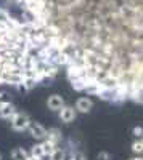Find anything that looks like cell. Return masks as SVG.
Returning a JSON list of instances; mask_svg holds the SVG:
<instances>
[{"mask_svg": "<svg viewBox=\"0 0 143 160\" xmlns=\"http://www.w3.org/2000/svg\"><path fill=\"white\" fill-rule=\"evenodd\" d=\"M28 131H29V135H31L35 141H44V139H47V128H45L42 123L35 122V120H32V122H31Z\"/></svg>", "mask_w": 143, "mask_h": 160, "instance_id": "3", "label": "cell"}, {"mask_svg": "<svg viewBox=\"0 0 143 160\" xmlns=\"http://www.w3.org/2000/svg\"><path fill=\"white\" fill-rule=\"evenodd\" d=\"M31 122H32V120H31L29 114L19 112V111H18L15 115L10 118V127L15 130V131H28Z\"/></svg>", "mask_w": 143, "mask_h": 160, "instance_id": "1", "label": "cell"}, {"mask_svg": "<svg viewBox=\"0 0 143 160\" xmlns=\"http://www.w3.org/2000/svg\"><path fill=\"white\" fill-rule=\"evenodd\" d=\"M28 160H42V158H39V157H34V155H29Z\"/></svg>", "mask_w": 143, "mask_h": 160, "instance_id": "22", "label": "cell"}, {"mask_svg": "<svg viewBox=\"0 0 143 160\" xmlns=\"http://www.w3.org/2000/svg\"><path fill=\"white\" fill-rule=\"evenodd\" d=\"M129 160H143V155H134V157H130Z\"/></svg>", "mask_w": 143, "mask_h": 160, "instance_id": "21", "label": "cell"}, {"mask_svg": "<svg viewBox=\"0 0 143 160\" xmlns=\"http://www.w3.org/2000/svg\"><path fill=\"white\" fill-rule=\"evenodd\" d=\"M29 155H34V157H39V158H44L45 154H44V149H42V144H40V142H37V144L31 146Z\"/></svg>", "mask_w": 143, "mask_h": 160, "instance_id": "14", "label": "cell"}, {"mask_svg": "<svg viewBox=\"0 0 143 160\" xmlns=\"http://www.w3.org/2000/svg\"><path fill=\"white\" fill-rule=\"evenodd\" d=\"M132 152L134 155H143V139L132 142Z\"/></svg>", "mask_w": 143, "mask_h": 160, "instance_id": "16", "label": "cell"}, {"mask_svg": "<svg viewBox=\"0 0 143 160\" xmlns=\"http://www.w3.org/2000/svg\"><path fill=\"white\" fill-rule=\"evenodd\" d=\"M47 139L51 141L53 144H56V146H60V142L63 141V133H61V130L56 128V127L48 128V130H47Z\"/></svg>", "mask_w": 143, "mask_h": 160, "instance_id": "8", "label": "cell"}, {"mask_svg": "<svg viewBox=\"0 0 143 160\" xmlns=\"http://www.w3.org/2000/svg\"><path fill=\"white\" fill-rule=\"evenodd\" d=\"M68 160H87V155L82 152V151H72L69 155H68Z\"/></svg>", "mask_w": 143, "mask_h": 160, "instance_id": "18", "label": "cell"}, {"mask_svg": "<svg viewBox=\"0 0 143 160\" xmlns=\"http://www.w3.org/2000/svg\"><path fill=\"white\" fill-rule=\"evenodd\" d=\"M87 95H92V96H100L101 91H103V87L98 83V82H92V83H87L85 90H84Z\"/></svg>", "mask_w": 143, "mask_h": 160, "instance_id": "9", "label": "cell"}, {"mask_svg": "<svg viewBox=\"0 0 143 160\" xmlns=\"http://www.w3.org/2000/svg\"><path fill=\"white\" fill-rule=\"evenodd\" d=\"M93 101L90 99V98H87V96H82V98H79L76 101V104H74V108H76V111H77V114H88L90 111L93 109Z\"/></svg>", "mask_w": 143, "mask_h": 160, "instance_id": "6", "label": "cell"}, {"mask_svg": "<svg viewBox=\"0 0 143 160\" xmlns=\"http://www.w3.org/2000/svg\"><path fill=\"white\" fill-rule=\"evenodd\" d=\"M97 160H113V157H111V154H109V152H106V151H101V152H98Z\"/></svg>", "mask_w": 143, "mask_h": 160, "instance_id": "20", "label": "cell"}, {"mask_svg": "<svg viewBox=\"0 0 143 160\" xmlns=\"http://www.w3.org/2000/svg\"><path fill=\"white\" fill-rule=\"evenodd\" d=\"M7 102H11V95L5 90H0V106L7 104Z\"/></svg>", "mask_w": 143, "mask_h": 160, "instance_id": "19", "label": "cell"}, {"mask_svg": "<svg viewBox=\"0 0 143 160\" xmlns=\"http://www.w3.org/2000/svg\"><path fill=\"white\" fill-rule=\"evenodd\" d=\"M0 160H2V158H0Z\"/></svg>", "mask_w": 143, "mask_h": 160, "instance_id": "24", "label": "cell"}, {"mask_svg": "<svg viewBox=\"0 0 143 160\" xmlns=\"http://www.w3.org/2000/svg\"><path fill=\"white\" fill-rule=\"evenodd\" d=\"M24 80V72L21 69H15L3 74V85H10V87H18L23 83Z\"/></svg>", "mask_w": 143, "mask_h": 160, "instance_id": "2", "label": "cell"}, {"mask_svg": "<svg viewBox=\"0 0 143 160\" xmlns=\"http://www.w3.org/2000/svg\"><path fill=\"white\" fill-rule=\"evenodd\" d=\"M29 158V152L24 148H15L11 151V160H28Z\"/></svg>", "mask_w": 143, "mask_h": 160, "instance_id": "10", "label": "cell"}, {"mask_svg": "<svg viewBox=\"0 0 143 160\" xmlns=\"http://www.w3.org/2000/svg\"><path fill=\"white\" fill-rule=\"evenodd\" d=\"M64 106H66V101H64V98L60 96V95H51L47 99V108L51 112H60Z\"/></svg>", "mask_w": 143, "mask_h": 160, "instance_id": "5", "label": "cell"}, {"mask_svg": "<svg viewBox=\"0 0 143 160\" xmlns=\"http://www.w3.org/2000/svg\"><path fill=\"white\" fill-rule=\"evenodd\" d=\"M0 158H2V154H0Z\"/></svg>", "mask_w": 143, "mask_h": 160, "instance_id": "23", "label": "cell"}, {"mask_svg": "<svg viewBox=\"0 0 143 160\" xmlns=\"http://www.w3.org/2000/svg\"><path fill=\"white\" fill-rule=\"evenodd\" d=\"M76 117H77V111H76L74 106H69V104H66V106H64V108L58 112V118L61 120L63 123H71V122H74Z\"/></svg>", "mask_w": 143, "mask_h": 160, "instance_id": "4", "label": "cell"}, {"mask_svg": "<svg viewBox=\"0 0 143 160\" xmlns=\"http://www.w3.org/2000/svg\"><path fill=\"white\" fill-rule=\"evenodd\" d=\"M69 83H71V88L74 91H84L87 87V82L84 78H72V80H69Z\"/></svg>", "mask_w": 143, "mask_h": 160, "instance_id": "13", "label": "cell"}, {"mask_svg": "<svg viewBox=\"0 0 143 160\" xmlns=\"http://www.w3.org/2000/svg\"><path fill=\"white\" fill-rule=\"evenodd\" d=\"M132 136H134V141L143 139V127H141V125H135V127L132 128Z\"/></svg>", "mask_w": 143, "mask_h": 160, "instance_id": "17", "label": "cell"}, {"mask_svg": "<svg viewBox=\"0 0 143 160\" xmlns=\"http://www.w3.org/2000/svg\"><path fill=\"white\" fill-rule=\"evenodd\" d=\"M48 160H68L66 149H63V148H60V146H58V148L53 151V154L48 157Z\"/></svg>", "mask_w": 143, "mask_h": 160, "instance_id": "11", "label": "cell"}, {"mask_svg": "<svg viewBox=\"0 0 143 160\" xmlns=\"http://www.w3.org/2000/svg\"><path fill=\"white\" fill-rule=\"evenodd\" d=\"M16 112H18V108L13 102H7V104L0 106V118H3V120H10Z\"/></svg>", "mask_w": 143, "mask_h": 160, "instance_id": "7", "label": "cell"}, {"mask_svg": "<svg viewBox=\"0 0 143 160\" xmlns=\"http://www.w3.org/2000/svg\"><path fill=\"white\" fill-rule=\"evenodd\" d=\"M11 19V15H10V11L3 7H0V24H3V26H8Z\"/></svg>", "mask_w": 143, "mask_h": 160, "instance_id": "15", "label": "cell"}, {"mask_svg": "<svg viewBox=\"0 0 143 160\" xmlns=\"http://www.w3.org/2000/svg\"><path fill=\"white\" fill-rule=\"evenodd\" d=\"M40 144H42V149H44V154H45V157H50L51 154H53V151L58 148L56 144H53L51 141H48V139H44V141H40Z\"/></svg>", "mask_w": 143, "mask_h": 160, "instance_id": "12", "label": "cell"}]
</instances>
